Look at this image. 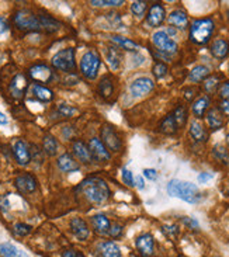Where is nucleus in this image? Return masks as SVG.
Masks as SVG:
<instances>
[{
	"instance_id": "obj_1",
	"label": "nucleus",
	"mask_w": 229,
	"mask_h": 257,
	"mask_svg": "<svg viewBox=\"0 0 229 257\" xmlns=\"http://www.w3.org/2000/svg\"><path fill=\"white\" fill-rule=\"evenodd\" d=\"M78 191L83 194L93 204H101L106 202L110 198V188H108L107 183L100 177H89V179L83 180L78 187Z\"/></svg>"
},
{
	"instance_id": "obj_2",
	"label": "nucleus",
	"mask_w": 229,
	"mask_h": 257,
	"mask_svg": "<svg viewBox=\"0 0 229 257\" xmlns=\"http://www.w3.org/2000/svg\"><path fill=\"white\" fill-rule=\"evenodd\" d=\"M167 193L172 197L180 198V200L194 204L201 200V194L198 187L190 183V181H183L179 179H173L167 184Z\"/></svg>"
},
{
	"instance_id": "obj_3",
	"label": "nucleus",
	"mask_w": 229,
	"mask_h": 257,
	"mask_svg": "<svg viewBox=\"0 0 229 257\" xmlns=\"http://www.w3.org/2000/svg\"><path fill=\"white\" fill-rule=\"evenodd\" d=\"M215 31V23L212 19H197L190 27V41L197 45H205L209 43Z\"/></svg>"
},
{
	"instance_id": "obj_4",
	"label": "nucleus",
	"mask_w": 229,
	"mask_h": 257,
	"mask_svg": "<svg viewBox=\"0 0 229 257\" xmlns=\"http://www.w3.org/2000/svg\"><path fill=\"white\" fill-rule=\"evenodd\" d=\"M15 26L22 31H40V19L30 10H19L13 17Z\"/></svg>"
},
{
	"instance_id": "obj_5",
	"label": "nucleus",
	"mask_w": 229,
	"mask_h": 257,
	"mask_svg": "<svg viewBox=\"0 0 229 257\" xmlns=\"http://www.w3.org/2000/svg\"><path fill=\"white\" fill-rule=\"evenodd\" d=\"M52 66L61 72L72 73L76 68L75 64V50L73 48H66L57 52L52 57Z\"/></svg>"
},
{
	"instance_id": "obj_6",
	"label": "nucleus",
	"mask_w": 229,
	"mask_h": 257,
	"mask_svg": "<svg viewBox=\"0 0 229 257\" xmlns=\"http://www.w3.org/2000/svg\"><path fill=\"white\" fill-rule=\"evenodd\" d=\"M100 69V57L94 51H87L80 61V72L83 76L90 80L97 78V72Z\"/></svg>"
},
{
	"instance_id": "obj_7",
	"label": "nucleus",
	"mask_w": 229,
	"mask_h": 257,
	"mask_svg": "<svg viewBox=\"0 0 229 257\" xmlns=\"http://www.w3.org/2000/svg\"><path fill=\"white\" fill-rule=\"evenodd\" d=\"M152 41H153V45L158 48L159 52L166 54V55H172L177 51V44H176V41H173L166 31H156L152 36Z\"/></svg>"
},
{
	"instance_id": "obj_8",
	"label": "nucleus",
	"mask_w": 229,
	"mask_h": 257,
	"mask_svg": "<svg viewBox=\"0 0 229 257\" xmlns=\"http://www.w3.org/2000/svg\"><path fill=\"white\" fill-rule=\"evenodd\" d=\"M100 141L111 152H120V149H121V139H120L118 134L115 132V129L111 125H104L101 128Z\"/></svg>"
},
{
	"instance_id": "obj_9",
	"label": "nucleus",
	"mask_w": 229,
	"mask_h": 257,
	"mask_svg": "<svg viewBox=\"0 0 229 257\" xmlns=\"http://www.w3.org/2000/svg\"><path fill=\"white\" fill-rule=\"evenodd\" d=\"M29 76L34 82L38 83H50L51 80L54 79V72L50 66L44 64H37L34 66H31L29 71Z\"/></svg>"
},
{
	"instance_id": "obj_10",
	"label": "nucleus",
	"mask_w": 229,
	"mask_h": 257,
	"mask_svg": "<svg viewBox=\"0 0 229 257\" xmlns=\"http://www.w3.org/2000/svg\"><path fill=\"white\" fill-rule=\"evenodd\" d=\"M89 150H90V153H92V159H93V162H108L110 160V152L107 150V148L103 145L100 139H97V138H92L90 139V142H89Z\"/></svg>"
},
{
	"instance_id": "obj_11",
	"label": "nucleus",
	"mask_w": 229,
	"mask_h": 257,
	"mask_svg": "<svg viewBox=\"0 0 229 257\" xmlns=\"http://www.w3.org/2000/svg\"><path fill=\"white\" fill-rule=\"evenodd\" d=\"M155 87V83L153 80L149 78H139L134 80L131 86H129V90H131V94L134 97H142V96H146L149 94Z\"/></svg>"
},
{
	"instance_id": "obj_12",
	"label": "nucleus",
	"mask_w": 229,
	"mask_h": 257,
	"mask_svg": "<svg viewBox=\"0 0 229 257\" xmlns=\"http://www.w3.org/2000/svg\"><path fill=\"white\" fill-rule=\"evenodd\" d=\"M135 246L142 257H150L155 251V239L150 233H142L136 237Z\"/></svg>"
},
{
	"instance_id": "obj_13",
	"label": "nucleus",
	"mask_w": 229,
	"mask_h": 257,
	"mask_svg": "<svg viewBox=\"0 0 229 257\" xmlns=\"http://www.w3.org/2000/svg\"><path fill=\"white\" fill-rule=\"evenodd\" d=\"M27 87H29L27 78L23 73H17L15 78L12 79L10 86H9V90H10V94L15 99H22V97H24L26 92H27Z\"/></svg>"
},
{
	"instance_id": "obj_14",
	"label": "nucleus",
	"mask_w": 229,
	"mask_h": 257,
	"mask_svg": "<svg viewBox=\"0 0 229 257\" xmlns=\"http://www.w3.org/2000/svg\"><path fill=\"white\" fill-rule=\"evenodd\" d=\"M166 19V10L160 3H155L152 5L148 10L146 15V23L149 24L150 27H159L162 26V23L165 22Z\"/></svg>"
},
{
	"instance_id": "obj_15",
	"label": "nucleus",
	"mask_w": 229,
	"mask_h": 257,
	"mask_svg": "<svg viewBox=\"0 0 229 257\" xmlns=\"http://www.w3.org/2000/svg\"><path fill=\"white\" fill-rule=\"evenodd\" d=\"M13 156H15L16 162L22 166L30 163L31 156H30V146L24 142L23 139H17L13 143Z\"/></svg>"
},
{
	"instance_id": "obj_16",
	"label": "nucleus",
	"mask_w": 229,
	"mask_h": 257,
	"mask_svg": "<svg viewBox=\"0 0 229 257\" xmlns=\"http://www.w3.org/2000/svg\"><path fill=\"white\" fill-rule=\"evenodd\" d=\"M16 188L23 194H31L37 190V180L31 174H20L16 177Z\"/></svg>"
},
{
	"instance_id": "obj_17",
	"label": "nucleus",
	"mask_w": 229,
	"mask_h": 257,
	"mask_svg": "<svg viewBox=\"0 0 229 257\" xmlns=\"http://www.w3.org/2000/svg\"><path fill=\"white\" fill-rule=\"evenodd\" d=\"M209 52L215 59H225L229 55V41L225 38H216L209 47Z\"/></svg>"
},
{
	"instance_id": "obj_18",
	"label": "nucleus",
	"mask_w": 229,
	"mask_h": 257,
	"mask_svg": "<svg viewBox=\"0 0 229 257\" xmlns=\"http://www.w3.org/2000/svg\"><path fill=\"white\" fill-rule=\"evenodd\" d=\"M58 167L59 170L64 173H71V171H78L80 169L79 163L76 162V159L69 155V153H64L58 157Z\"/></svg>"
},
{
	"instance_id": "obj_19",
	"label": "nucleus",
	"mask_w": 229,
	"mask_h": 257,
	"mask_svg": "<svg viewBox=\"0 0 229 257\" xmlns=\"http://www.w3.org/2000/svg\"><path fill=\"white\" fill-rule=\"evenodd\" d=\"M97 253L100 257H122L121 250L117 246V243L113 240L101 242L97 246Z\"/></svg>"
},
{
	"instance_id": "obj_20",
	"label": "nucleus",
	"mask_w": 229,
	"mask_h": 257,
	"mask_svg": "<svg viewBox=\"0 0 229 257\" xmlns=\"http://www.w3.org/2000/svg\"><path fill=\"white\" fill-rule=\"evenodd\" d=\"M207 124L209 128L212 129V131H216V129L222 128V125H223V117L225 115L222 114V111L218 107H211L207 111Z\"/></svg>"
},
{
	"instance_id": "obj_21",
	"label": "nucleus",
	"mask_w": 229,
	"mask_h": 257,
	"mask_svg": "<svg viewBox=\"0 0 229 257\" xmlns=\"http://www.w3.org/2000/svg\"><path fill=\"white\" fill-rule=\"evenodd\" d=\"M71 228L73 235L76 236L79 240H86L89 235H90V230H89V226L87 223L82 218H73L71 221Z\"/></svg>"
},
{
	"instance_id": "obj_22",
	"label": "nucleus",
	"mask_w": 229,
	"mask_h": 257,
	"mask_svg": "<svg viewBox=\"0 0 229 257\" xmlns=\"http://www.w3.org/2000/svg\"><path fill=\"white\" fill-rule=\"evenodd\" d=\"M169 24L173 26V27H176V29L179 30H186L187 26H188V17H187V13L184 10H174L170 13L169 16Z\"/></svg>"
},
{
	"instance_id": "obj_23",
	"label": "nucleus",
	"mask_w": 229,
	"mask_h": 257,
	"mask_svg": "<svg viewBox=\"0 0 229 257\" xmlns=\"http://www.w3.org/2000/svg\"><path fill=\"white\" fill-rule=\"evenodd\" d=\"M73 153L76 155V157L79 159L80 162L83 163H92L93 159H92V153L89 150V146L86 143H83L82 141H76L73 142Z\"/></svg>"
},
{
	"instance_id": "obj_24",
	"label": "nucleus",
	"mask_w": 229,
	"mask_h": 257,
	"mask_svg": "<svg viewBox=\"0 0 229 257\" xmlns=\"http://www.w3.org/2000/svg\"><path fill=\"white\" fill-rule=\"evenodd\" d=\"M92 225H93L94 230L100 235H108L110 228H111V223L108 221V218L103 214L94 215L92 218Z\"/></svg>"
},
{
	"instance_id": "obj_25",
	"label": "nucleus",
	"mask_w": 229,
	"mask_h": 257,
	"mask_svg": "<svg viewBox=\"0 0 229 257\" xmlns=\"http://www.w3.org/2000/svg\"><path fill=\"white\" fill-rule=\"evenodd\" d=\"M191 110H193L194 117H197L198 120L202 118V117H205L207 111L209 110V97L208 96H201V97H198L193 103Z\"/></svg>"
},
{
	"instance_id": "obj_26",
	"label": "nucleus",
	"mask_w": 229,
	"mask_h": 257,
	"mask_svg": "<svg viewBox=\"0 0 229 257\" xmlns=\"http://www.w3.org/2000/svg\"><path fill=\"white\" fill-rule=\"evenodd\" d=\"M190 135L197 142H207L208 139L207 129H205V127L200 121H197V120L190 124Z\"/></svg>"
},
{
	"instance_id": "obj_27",
	"label": "nucleus",
	"mask_w": 229,
	"mask_h": 257,
	"mask_svg": "<svg viewBox=\"0 0 229 257\" xmlns=\"http://www.w3.org/2000/svg\"><path fill=\"white\" fill-rule=\"evenodd\" d=\"M106 59H107V64L111 66L113 71H117L120 69L122 62V54L120 52L118 48L115 47H108L106 50Z\"/></svg>"
},
{
	"instance_id": "obj_28",
	"label": "nucleus",
	"mask_w": 229,
	"mask_h": 257,
	"mask_svg": "<svg viewBox=\"0 0 229 257\" xmlns=\"http://www.w3.org/2000/svg\"><path fill=\"white\" fill-rule=\"evenodd\" d=\"M208 76H209V69H208L207 66H204V65L194 66L193 69L190 71V73H188V79H190V82H193V83L204 82Z\"/></svg>"
},
{
	"instance_id": "obj_29",
	"label": "nucleus",
	"mask_w": 229,
	"mask_h": 257,
	"mask_svg": "<svg viewBox=\"0 0 229 257\" xmlns=\"http://www.w3.org/2000/svg\"><path fill=\"white\" fill-rule=\"evenodd\" d=\"M0 256L2 257H29L26 251L16 247L12 243H2L0 244Z\"/></svg>"
},
{
	"instance_id": "obj_30",
	"label": "nucleus",
	"mask_w": 229,
	"mask_h": 257,
	"mask_svg": "<svg viewBox=\"0 0 229 257\" xmlns=\"http://www.w3.org/2000/svg\"><path fill=\"white\" fill-rule=\"evenodd\" d=\"M33 94H34L37 100L43 101V103H50L54 99V92L52 90H50L45 86L37 85V83L33 86Z\"/></svg>"
},
{
	"instance_id": "obj_31",
	"label": "nucleus",
	"mask_w": 229,
	"mask_h": 257,
	"mask_svg": "<svg viewBox=\"0 0 229 257\" xmlns=\"http://www.w3.org/2000/svg\"><path fill=\"white\" fill-rule=\"evenodd\" d=\"M38 19H40L41 29L45 30L47 33H57L58 30L61 29V23L55 20L54 17H51V16H38Z\"/></svg>"
},
{
	"instance_id": "obj_32",
	"label": "nucleus",
	"mask_w": 229,
	"mask_h": 257,
	"mask_svg": "<svg viewBox=\"0 0 229 257\" xmlns=\"http://www.w3.org/2000/svg\"><path fill=\"white\" fill-rule=\"evenodd\" d=\"M159 128H160V132H163L166 135H173V134H176L177 132V124H176V120H174V117L170 113L169 115H166L165 120L160 122V125H159Z\"/></svg>"
},
{
	"instance_id": "obj_33",
	"label": "nucleus",
	"mask_w": 229,
	"mask_h": 257,
	"mask_svg": "<svg viewBox=\"0 0 229 257\" xmlns=\"http://www.w3.org/2000/svg\"><path fill=\"white\" fill-rule=\"evenodd\" d=\"M99 93L103 99H110L113 93H114V85H113V80L108 78V76H104L101 79L100 83H99V87H97Z\"/></svg>"
},
{
	"instance_id": "obj_34",
	"label": "nucleus",
	"mask_w": 229,
	"mask_h": 257,
	"mask_svg": "<svg viewBox=\"0 0 229 257\" xmlns=\"http://www.w3.org/2000/svg\"><path fill=\"white\" fill-rule=\"evenodd\" d=\"M110 40L115 44V45H118L120 48L125 51H136L138 50V44L134 43L132 40H129V38H125V37L121 36H111L110 37Z\"/></svg>"
},
{
	"instance_id": "obj_35",
	"label": "nucleus",
	"mask_w": 229,
	"mask_h": 257,
	"mask_svg": "<svg viewBox=\"0 0 229 257\" xmlns=\"http://www.w3.org/2000/svg\"><path fill=\"white\" fill-rule=\"evenodd\" d=\"M212 156L216 159V162L229 166V150L223 145H215L212 148Z\"/></svg>"
},
{
	"instance_id": "obj_36",
	"label": "nucleus",
	"mask_w": 229,
	"mask_h": 257,
	"mask_svg": "<svg viewBox=\"0 0 229 257\" xmlns=\"http://www.w3.org/2000/svg\"><path fill=\"white\" fill-rule=\"evenodd\" d=\"M219 83H221V78L216 76V75H209L205 80H204V90L207 93L212 94L215 93L218 89H219Z\"/></svg>"
},
{
	"instance_id": "obj_37",
	"label": "nucleus",
	"mask_w": 229,
	"mask_h": 257,
	"mask_svg": "<svg viewBox=\"0 0 229 257\" xmlns=\"http://www.w3.org/2000/svg\"><path fill=\"white\" fill-rule=\"evenodd\" d=\"M43 146H44V152H45L48 156H54V155H57L58 142H57V139H55L52 135L44 136Z\"/></svg>"
},
{
	"instance_id": "obj_38",
	"label": "nucleus",
	"mask_w": 229,
	"mask_h": 257,
	"mask_svg": "<svg viewBox=\"0 0 229 257\" xmlns=\"http://www.w3.org/2000/svg\"><path fill=\"white\" fill-rule=\"evenodd\" d=\"M173 117H174V120H176V124H177V127L181 128V127H184L187 122V110L184 106H179V107L176 108L174 111L172 113Z\"/></svg>"
},
{
	"instance_id": "obj_39",
	"label": "nucleus",
	"mask_w": 229,
	"mask_h": 257,
	"mask_svg": "<svg viewBox=\"0 0 229 257\" xmlns=\"http://www.w3.org/2000/svg\"><path fill=\"white\" fill-rule=\"evenodd\" d=\"M146 10H148L146 2H134V3L131 5V12H132V15L136 16V17H143L145 13H146Z\"/></svg>"
},
{
	"instance_id": "obj_40",
	"label": "nucleus",
	"mask_w": 229,
	"mask_h": 257,
	"mask_svg": "<svg viewBox=\"0 0 229 257\" xmlns=\"http://www.w3.org/2000/svg\"><path fill=\"white\" fill-rule=\"evenodd\" d=\"M167 72H169V68H167V65L165 62H156V64L153 65V68H152V73H153V76L156 79L165 78L166 75H167Z\"/></svg>"
},
{
	"instance_id": "obj_41",
	"label": "nucleus",
	"mask_w": 229,
	"mask_h": 257,
	"mask_svg": "<svg viewBox=\"0 0 229 257\" xmlns=\"http://www.w3.org/2000/svg\"><path fill=\"white\" fill-rule=\"evenodd\" d=\"M30 156H31V159L34 160V162H37V163H43L44 162V153L43 150L40 149L37 145H30Z\"/></svg>"
},
{
	"instance_id": "obj_42",
	"label": "nucleus",
	"mask_w": 229,
	"mask_h": 257,
	"mask_svg": "<svg viewBox=\"0 0 229 257\" xmlns=\"http://www.w3.org/2000/svg\"><path fill=\"white\" fill-rule=\"evenodd\" d=\"M13 232H15V235L20 236H27L31 232V226L27 225V223H22V222H19V223H16L15 228H13Z\"/></svg>"
},
{
	"instance_id": "obj_43",
	"label": "nucleus",
	"mask_w": 229,
	"mask_h": 257,
	"mask_svg": "<svg viewBox=\"0 0 229 257\" xmlns=\"http://www.w3.org/2000/svg\"><path fill=\"white\" fill-rule=\"evenodd\" d=\"M90 5H93V6H97V8H103V6H108V8H111V6H121L124 5V2L122 0H92L90 2Z\"/></svg>"
},
{
	"instance_id": "obj_44",
	"label": "nucleus",
	"mask_w": 229,
	"mask_h": 257,
	"mask_svg": "<svg viewBox=\"0 0 229 257\" xmlns=\"http://www.w3.org/2000/svg\"><path fill=\"white\" fill-rule=\"evenodd\" d=\"M58 113L62 117H72V115H75L78 113V110L68 106V104H61V106H58Z\"/></svg>"
},
{
	"instance_id": "obj_45",
	"label": "nucleus",
	"mask_w": 229,
	"mask_h": 257,
	"mask_svg": "<svg viewBox=\"0 0 229 257\" xmlns=\"http://www.w3.org/2000/svg\"><path fill=\"white\" fill-rule=\"evenodd\" d=\"M122 181L128 187L135 186V179L132 176V171L128 170V169H122Z\"/></svg>"
},
{
	"instance_id": "obj_46",
	"label": "nucleus",
	"mask_w": 229,
	"mask_h": 257,
	"mask_svg": "<svg viewBox=\"0 0 229 257\" xmlns=\"http://www.w3.org/2000/svg\"><path fill=\"white\" fill-rule=\"evenodd\" d=\"M218 94H219V99H222V100H229V80L228 82H223L219 86Z\"/></svg>"
},
{
	"instance_id": "obj_47",
	"label": "nucleus",
	"mask_w": 229,
	"mask_h": 257,
	"mask_svg": "<svg viewBox=\"0 0 229 257\" xmlns=\"http://www.w3.org/2000/svg\"><path fill=\"white\" fill-rule=\"evenodd\" d=\"M163 232L167 236H170V237L177 236L179 235V226H176V225H166V226H163Z\"/></svg>"
},
{
	"instance_id": "obj_48",
	"label": "nucleus",
	"mask_w": 229,
	"mask_h": 257,
	"mask_svg": "<svg viewBox=\"0 0 229 257\" xmlns=\"http://www.w3.org/2000/svg\"><path fill=\"white\" fill-rule=\"evenodd\" d=\"M122 233V226L121 225H118V223H113L111 225V228H110V232H108V235L111 236V237H118V236Z\"/></svg>"
},
{
	"instance_id": "obj_49",
	"label": "nucleus",
	"mask_w": 229,
	"mask_h": 257,
	"mask_svg": "<svg viewBox=\"0 0 229 257\" xmlns=\"http://www.w3.org/2000/svg\"><path fill=\"white\" fill-rule=\"evenodd\" d=\"M183 222H184V225H187L190 229H198L200 228V223L195 221L194 218H188V216H184L183 218Z\"/></svg>"
},
{
	"instance_id": "obj_50",
	"label": "nucleus",
	"mask_w": 229,
	"mask_h": 257,
	"mask_svg": "<svg viewBox=\"0 0 229 257\" xmlns=\"http://www.w3.org/2000/svg\"><path fill=\"white\" fill-rule=\"evenodd\" d=\"M143 176L146 177L148 180H156L158 179V171L155 170V169H145L143 170Z\"/></svg>"
},
{
	"instance_id": "obj_51",
	"label": "nucleus",
	"mask_w": 229,
	"mask_h": 257,
	"mask_svg": "<svg viewBox=\"0 0 229 257\" xmlns=\"http://www.w3.org/2000/svg\"><path fill=\"white\" fill-rule=\"evenodd\" d=\"M9 198L8 195H3V197H0V209L3 211V212H6L9 211Z\"/></svg>"
},
{
	"instance_id": "obj_52",
	"label": "nucleus",
	"mask_w": 229,
	"mask_h": 257,
	"mask_svg": "<svg viewBox=\"0 0 229 257\" xmlns=\"http://www.w3.org/2000/svg\"><path fill=\"white\" fill-rule=\"evenodd\" d=\"M219 110L222 111L223 115H228L229 117V100H222L221 104H219Z\"/></svg>"
},
{
	"instance_id": "obj_53",
	"label": "nucleus",
	"mask_w": 229,
	"mask_h": 257,
	"mask_svg": "<svg viewBox=\"0 0 229 257\" xmlns=\"http://www.w3.org/2000/svg\"><path fill=\"white\" fill-rule=\"evenodd\" d=\"M212 177H214L212 173H201V174H198V181H200V183H207V181H209Z\"/></svg>"
},
{
	"instance_id": "obj_54",
	"label": "nucleus",
	"mask_w": 229,
	"mask_h": 257,
	"mask_svg": "<svg viewBox=\"0 0 229 257\" xmlns=\"http://www.w3.org/2000/svg\"><path fill=\"white\" fill-rule=\"evenodd\" d=\"M194 93H195V90L188 87V89H186V90H184V99H186L187 101H191L194 99V96H195Z\"/></svg>"
},
{
	"instance_id": "obj_55",
	"label": "nucleus",
	"mask_w": 229,
	"mask_h": 257,
	"mask_svg": "<svg viewBox=\"0 0 229 257\" xmlns=\"http://www.w3.org/2000/svg\"><path fill=\"white\" fill-rule=\"evenodd\" d=\"M9 30V24L8 22L3 19V17H0V34H3V33H6Z\"/></svg>"
},
{
	"instance_id": "obj_56",
	"label": "nucleus",
	"mask_w": 229,
	"mask_h": 257,
	"mask_svg": "<svg viewBox=\"0 0 229 257\" xmlns=\"http://www.w3.org/2000/svg\"><path fill=\"white\" fill-rule=\"evenodd\" d=\"M135 183H136V187H138L139 190H142V188H145V181H143L142 177H136Z\"/></svg>"
},
{
	"instance_id": "obj_57",
	"label": "nucleus",
	"mask_w": 229,
	"mask_h": 257,
	"mask_svg": "<svg viewBox=\"0 0 229 257\" xmlns=\"http://www.w3.org/2000/svg\"><path fill=\"white\" fill-rule=\"evenodd\" d=\"M64 257H76V250H66L64 253Z\"/></svg>"
},
{
	"instance_id": "obj_58",
	"label": "nucleus",
	"mask_w": 229,
	"mask_h": 257,
	"mask_svg": "<svg viewBox=\"0 0 229 257\" xmlns=\"http://www.w3.org/2000/svg\"><path fill=\"white\" fill-rule=\"evenodd\" d=\"M0 124L2 125H6L8 124V117L3 114V113H0Z\"/></svg>"
},
{
	"instance_id": "obj_59",
	"label": "nucleus",
	"mask_w": 229,
	"mask_h": 257,
	"mask_svg": "<svg viewBox=\"0 0 229 257\" xmlns=\"http://www.w3.org/2000/svg\"><path fill=\"white\" fill-rule=\"evenodd\" d=\"M76 257H85L83 253H80V251H76Z\"/></svg>"
},
{
	"instance_id": "obj_60",
	"label": "nucleus",
	"mask_w": 229,
	"mask_h": 257,
	"mask_svg": "<svg viewBox=\"0 0 229 257\" xmlns=\"http://www.w3.org/2000/svg\"><path fill=\"white\" fill-rule=\"evenodd\" d=\"M226 142H228V145H229V134L226 135Z\"/></svg>"
},
{
	"instance_id": "obj_61",
	"label": "nucleus",
	"mask_w": 229,
	"mask_h": 257,
	"mask_svg": "<svg viewBox=\"0 0 229 257\" xmlns=\"http://www.w3.org/2000/svg\"><path fill=\"white\" fill-rule=\"evenodd\" d=\"M215 257H218V256H215Z\"/></svg>"
}]
</instances>
